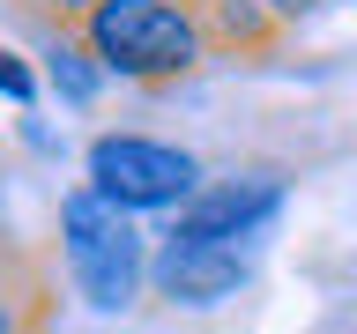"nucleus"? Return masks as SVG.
<instances>
[{"instance_id": "f8f14e48", "label": "nucleus", "mask_w": 357, "mask_h": 334, "mask_svg": "<svg viewBox=\"0 0 357 334\" xmlns=\"http://www.w3.org/2000/svg\"><path fill=\"white\" fill-rule=\"evenodd\" d=\"M30 275H38V267L22 260L15 245H8V230H0V289H15V283H30Z\"/></svg>"}, {"instance_id": "ddd939ff", "label": "nucleus", "mask_w": 357, "mask_h": 334, "mask_svg": "<svg viewBox=\"0 0 357 334\" xmlns=\"http://www.w3.org/2000/svg\"><path fill=\"white\" fill-rule=\"evenodd\" d=\"M350 267H357V260H350Z\"/></svg>"}, {"instance_id": "f03ea898", "label": "nucleus", "mask_w": 357, "mask_h": 334, "mask_svg": "<svg viewBox=\"0 0 357 334\" xmlns=\"http://www.w3.org/2000/svg\"><path fill=\"white\" fill-rule=\"evenodd\" d=\"M75 30L97 52V67L127 89H172L216 60L194 0H97Z\"/></svg>"}, {"instance_id": "0eeeda50", "label": "nucleus", "mask_w": 357, "mask_h": 334, "mask_svg": "<svg viewBox=\"0 0 357 334\" xmlns=\"http://www.w3.org/2000/svg\"><path fill=\"white\" fill-rule=\"evenodd\" d=\"M201 30H208V52H231V60H261V52H275L283 45V30L268 22L261 0H194Z\"/></svg>"}, {"instance_id": "39448f33", "label": "nucleus", "mask_w": 357, "mask_h": 334, "mask_svg": "<svg viewBox=\"0 0 357 334\" xmlns=\"http://www.w3.org/2000/svg\"><path fill=\"white\" fill-rule=\"evenodd\" d=\"M253 289V245H194L156 230L149 253V297L172 312H223Z\"/></svg>"}, {"instance_id": "f257e3e1", "label": "nucleus", "mask_w": 357, "mask_h": 334, "mask_svg": "<svg viewBox=\"0 0 357 334\" xmlns=\"http://www.w3.org/2000/svg\"><path fill=\"white\" fill-rule=\"evenodd\" d=\"M52 253H60V275L75 289V305L97 312V319H127L149 297L156 238L142 230V216H127L97 186H67L60 193V208H52Z\"/></svg>"}, {"instance_id": "9b49d317", "label": "nucleus", "mask_w": 357, "mask_h": 334, "mask_svg": "<svg viewBox=\"0 0 357 334\" xmlns=\"http://www.w3.org/2000/svg\"><path fill=\"white\" fill-rule=\"evenodd\" d=\"M22 15H38V22H82L97 0H15Z\"/></svg>"}, {"instance_id": "7ed1b4c3", "label": "nucleus", "mask_w": 357, "mask_h": 334, "mask_svg": "<svg viewBox=\"0 0 357 334\" xmlns=\"http://www.w3.org/2000/svg\"><path fill=\"white\" fill-rule=\"evenodd\" d=\"M201 178H208V164H201L186 141H164V134H134V127H105L89 134L82 149V186H97L105 200H119L127 216H178L186 200L201 193Z\"/></svg>"}, {"instance_id": "20e7f679", "label": "nucleus", "mask_w": 357, "mask_h": 334, "mask_svg": "<svg viewBox=\"0 0 357 334\" xmlns=\"http://www.w3.org/2000/svg\"><path fill=\"white\" fill-rule=\"evenodd\" d=\"M290 208V171L275 164H238V171H208L201 178V193L164 216V238H194V245H253L283 223Z\"/></svg>"}, {"instance_id": "9d476101", "label": "nucleus", "mask_w": 357, "mask_h": 334, "mask_svg": "<svg viewBox=\"0 0 357 334\" xmlns=\"http://www.w3.org/2000/svg\"><path fill=\"white\" fill-rule=\"evenodd\" d=\"M261 8H268V22H275V30L290 38V30H305V22H320V15L335 8V0H261Z\"/></svg>"}, {"instance_id": "1a4fd4ad", "label": "nucleus", "mask_w": 357, "mask_h": 334, "mask_svg": "<svg viewBox=\"0 0 357 334\" xmlns=\"http://www.w3.org/2000/svg\"><path fill=\"white\" fill-rule=\"evenodd\" d=\"M0 97H8L15 111H30V104L45 97V82H38V60H30V52H15L8 38H0Z\"/></svg>"}, {"instance_id": "6e6552de", "label": "nucleus", "mask_w": 357, "mask_h": 334, "mask_svg": "<svg viewBox=\"0 0 357 334\" xmlns=\"http://www.w3.org/2000/svg\"><path fill=\"white\" fill-rule=\"evenodd\" d=\"M45 312H52V297H45L38 275L15 283V289H0V334H45Z\"/></svg>"}, {"instance_id": "423d86ee", "label": "nucleus", "mask_w": 357, "mask_h": 334, "mask_svg": "<svg viewBox=\"0 0 357 334\" xmlns=\"http://www.w3.org/2000/svg\"><path fill=\"white\" fill-rule=\"evenodd\" d=\"M38 82H45V97H60L67 111H89L97 97L112 89V74L97 67V52L82 45V30L75 22H38Z\"/></svg>"}]
</instances>
